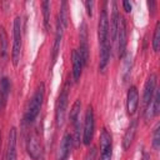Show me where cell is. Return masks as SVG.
<instances>
[{
    "mask_svg": "<svg viewBox=\"0 0 160 160\" xmlns=\"http://www.w3.org/2000/svg\"><path fill=\"white\" fill-rule=\"evenodd\" d=\"M44 92H45V89H44V84L41 82V84H39L36 91L34 92V95L30 100V104L28 106V110L25 112L24 119L28 124H31L36 119V116L39 115L40 109L42 106V101H44Z\"/></svg>",
    "mask_w": 160,
    "mask_h": 160,
    "instance_id": "cell-1",
    "label": "cell"
},
{
    "mask_svg": "<svg viewBox=\"0 0 160 160\" xmlns=\"http://www.w3.org/2000/svg\"><path fill=\"white\" fill-rule=\"evenodd\" d=\"M12 51H11V58H12V65L18 66L20 61V55H21V19L20 16H16L14 20V28H12Z\"/></svg>",
    "mask_w": 160,
    "mask_h": 160,
    "instance_id": "cell-2",
    "label": "cell"
},
{
    "mask_svg": "<svg viewBox=\"0 0 160 160\" xmlns=\"http://www.w3.org/2000/svg\"><path fill=\"white\" fill-rule=\"evenodd\" d=\"M68 100H69V89H68V85H65V88L61 90V92L58 96L56 106H55V121L59 128L64 124V120H65Z\"/></svg>",
    "mask_w": 160,
    "mask_h": 160,
    "instance_id": "cell-3",
    "label": "cell"
},
{
    "mask_svg": "<svg viewBox=\"0 0 160 160\" xmlns=\"http://www.w3.org/2000/svg\"><path fill=\"white\" fill-rule=\"evenodd\" d=\"M98 39H99V46L110 45L109 42V18L106 8L104 6L100 16H99V24H98Z\"/></svg>",
    "mask_w": 160,
    "mask_h": 160,
    "instance_id": "cell-4",
    "label": "cell"
},
{
    "mask_svg": "<svg viewBox=\"0 0 160 160\" xmlns=\"http://www.w3.org/2000/svg\"><path fill=\"white\" fill-rule=\"evenodd\" d=\"M95 129V121H94V110L91 105H88L85 111V120H84V130H82V142L84 145H89L91 142L92 135Z\"/></svg>",
    "mask_w": 160,
    "mask_h": 160,
    "instance_id": "cell-5",
    "label": "cell"
},
{
    "mask_svg": "<svg viewBox=\"0 0 160 160\" xmlns=\"http://www.w3.org/2000/svg\"><path fill=\"white\" fill-rule=\"evenodd\" d=\"M82 64L86 65L89 61V41H88V26L85 21H81L79 28V50Z\"/></svg>",
    "mask_w": 160,
    "mask_h": 160,
    "instance_id": "cell-6",
    "label": "cell"
},
{
    "mask_svg": "<svg viewBox=\"0 0 160 160\" xmlns=\"http://www.w3.org/2000/svg\"><path fill=\"white\" fill-rule=\"evenodd\" d=\"M112 158V140L106 129L100 132V158L99 160H111Z\"/></svg>",
    "mask_w": 160,
    "mask_h": 160,
    "instance_id": "cell-7",
    "label": "cell"
},
{
    "mask_svg": "<svg viewBox=\"0 0 160 160\" xmlns=\"http://www.w3.org/2000/svg\"><path fill=\"white\" fill-rule=\"evenodd\" d=\"M128 36H126V22L122 16H119V25H118V32H116V40H118V55L121 59L126 50L128 44Z\"/></svg>",
    "mask_w": 160,
    "mask_h": 160,
    "instance_id": "cell-8",
    "label": "cell"
},
{
    "mask_svg": "<svg viewBox=\"0 0 160 160\" xmlns=\"http://www.w3.org/2000/svg\"><path fill=\"white\" fill-rule=\"evenodd\" d=\"M156 74H150V76L148 78L145 86H144V94H142V105L144 109H146L148 105H150L151 99L154 96L155 89H156Z\"/></svg>",
    "mask_w": 160,
    "mask_h": 160,
    "instance_id": "cell-9",
    "label": "cell"
},
{
    "mask_svg": "<svg viewBox=\"0 0 160 160\" xmlns=\"http://www.w3.org/2000/svg\"><path fill=\"white\" fill-rule=\"evenodd\" d=\"M72 142H74L72 136L69 132L64 134L61 142L59 145L58 152H56V160H68L70 151H71V148H72Z\"/></svg>",
    "mask_w": 160,
    "mask_h": 160,
    "instance_id": "cell-10",
    "label": "cell"
},
{
    "mask_svg": "<svg viewBox=\"0 0 160 160\" xmlns=\"http://www.w3.org/2000/svg\"><path fill=\"white\" fill-rule=\"evenodd\" d=\"M139 105V92L138 89L135 86H130L128 90V95H126V109H128V114L132 115L135 114L136 109Z\"/></svg>",
    "mask_w": 160,
    "mask_h": 160,
    "instance_id": "cell-11",
    "label": "cell"
},
{
    "mask_svg": "<svg viewBox=\"0 0 160 160\" xmlns=\"http://www.w3.org/2000/svg\"><path fill=\"white\" fill-rule=\"evenodd\" d=\"M136 130H138V120L134 119L130 121V124H129V126L124 134V138H122V149L124 150H128L131 146L134 138L136 135Z\"/></svg>",
    "mask_w": 160,
    "mask_h": 160,
    "instance_id": "cell-12",
    "label": "cell"
},
{
    "mask_svg": "<svg viewBox=\"0 0 160 160\" xmlns=\"http://www.w3.org/2000/svg\"><path fill=\"white\" fill-rule=\"evenodd\" d=\"M26 149H28V154L30 155V158L32 160H39V158L41 155V146H40V141L36 135L29 136Z\"/></svg>",
    "mask_w": 160,
    "mask_h": 160,
    "instance_id": "cell-13",
    "label": "cell"
},
{
    "mask_svg": "<svg viewBox=\"0 0 160 160\" xmlns=\"http://www.w3.org/2000/svg\"><path fill=\"white\" fill-rule=\"evenodd\" d=\"M119 12H118V6L116 2L112 1V14L109 21V36H110V41L114 42L116 41V32H118V25H119Z\"/></svg>",
    "mask_w": 160,
    "mask_h": 160,
    "instance_id": "cell-14",
    "label": "cell"
},
{
    "mask_svg": "<svg viewBox=\"0 0 160 160\" xmlns=\"http://www.w3.org/2000/svg\"><path fill=\"white\" fill-rule=\"evenodd\" d=\"M71 62H72V79H74L75 82H78L80 76H81L84 64H82L81 56H80V54L78 52L76 49H74L72 52H71Z\"/></svg>",
    "mask_w": 160,
    "mask_h": 160,
    "instance_id": "cell-15",
    "label": "cell"
},
{
    "mask_svg": "<svg viewBox=\"0 0 160 160\" xmlns=\"http://www.w3.org/2000/svg\"><path fill=\"white\" fill-rule=\"evenodd\" d=\"M6 160H16V129L11 128L8 134Z\"/></svg>",
    "mask_w": 160,
    "mask_h": 160,
    "instance_id": "cell-16",
    "label": "cell"
},
{
    "mask_svg": "<svg viewBox=\"0 0 160 160\" xmlns=\"http://www.w3.org/2000/svg\"><path fill=\"white\" fill-rule=\"evenodd\" d=\"M64 30H65V26L60 22V20L58 19L56 20V31H55V41H54V46H52V60L55 61L56 60V56H58V52L60 50V44H61V39H62V35H64Z\"/></svg>",
    "mask_w": 160,
    "mask_h": 160,
    "instance_id": "cell-17",
    "label": "cell"
},
{
    "mask_svg": "<svg viewBox=\"0 0 160 160\" xmlns=\"http://www.w3.org/2000/svg\"><path fill=\"white\" fill-rule=\"evenodd\" d=\"M9 92H10V81L8 78H2L0 80V99H1V105L4 106L6 100H8V96H9Z\"/></svg>",
    "mask_w": 160,
    "mask_h": 160,
    "instance_id": "cell-18",
    "label": "cell"
},
{
    "mask_svg": "<svg viewBox=\"0 0 160 160\" xmlns=\"http://www.w3.org/2000/svg\"><path fill=\"white\" fill-rule=\"evenodd\" d=\"M80 108H81V101L80 99L75 100L71 110H70V122L75 125L78 121H80Z\"/></svg>",
    "mask_w": 160,
    "mask_h": 160,
    "instance_id": "cell-19",
    "label": "cell"
},
{
    "mask_svg": "<svg viewBox=\"0 0 160 160\" xmlns=\"http://www.w3.org/2000/svg\"><path fill=\"white\" fill-rule=\"evenodd\" d=\"M8 54V35L2 26H0V55L6 58Z\"/></svg>",
    "mask_w": 160,
    "mask_h": 160,
    "instance_id": "cell-20",
    "label": "cell"
},
{
    "mask_svg": "<svg viewBox=\"0 0 160 160\" xmlns=\"http://www.w3.org/2000/svg\"><path fill=\"white\" fill-rule=\"evenodd\" d=\"M58 19L60 20V22L65 26H68V20H69V15H68V2L66 1H62L61 5H60V10H59V14H58Z\"/></svg>",
    "mask_w": 160,
    "mask_h": 160,
    "instance_id": "cell-21",
    "label": "cell"
},
{
    "mask_svg": "<svg viewBox=\"0 0 160 160\" xmlns=\"http://www.w3.org/2000/svg\"><path fill=\"white\" fill-rule=\"evenodd\" d=\"M42 16H44V26L45 30L50 29V1H42Z\"/></svg>",
    "mask_w": 160,
    "mask_h": 160,
    "instance_id": "cell-22",
    "label": "cell"
},
{
    "mask_svg": "<svg viewBox=\"0 0 160 160\" xmlns=\"http://www.w3.org/2000/svg\"><path fill=\"white\" fill-rule=\"evenodd\" d=\"M160 48V21L156 22L155 31H154V38H152V49L154 51H158Z\"/></svg>",
    "mask_w": 160,
    "mask_h": 160,
    "instance_id": "cell-23",
    "label": "cell"
},
{
    "mask_svg": "<svg viewBox=\"0 0 160 160\" xmlns=\"http://www.w3.org/2000/svg\"><path fill=\"white\" fill-rule=\"evenodd\" d=\"M152 148L155 150H159L160 149V124H158L154 129V132H152Z\"/></svg>",
    "mask_w": 160,
    "mask_h": 160,
    "instance_id": "cell-24",
    "label": "cell"
},
{
    "mask_svg": "<svg viewBox=\"0 0 160 160\" xmlns=\"http://www.w3.org/2000/svg\"><path fill=\"white\" fill-rule=\"evenodd\" d=\"M130 69H131V59H130V55H128L125 59V65H124V80L128 79L130 74Z\"/></svg>",
    "mask_w": 160,
    "mask_h": 160,
    "instance_id": "cell-25",
    "label": "cell"
},
{
    "mask_svg": "<svg viewBox=\"0 0 160 160\" xmlns=\"http://www.w3.org/2000/svg\"><path fill=\"white\" fill-rule=\"evenodd\" d=\"M84 160H96V149H95V148H91V149L86 152Z\"/></svg>",
    "mask_w": 160,
    "mask_h": 160,
    "instance_id": "cell-26",
    "label": "cell"
},
{
    "mask_svg": "<svg viewBox=\"0 0 160 160\" xmlns=\"http://www.w3.org/2000/svg\"><path fill=\"white\" fill-rule=\"evenodd\" d=\"M84 5H85V8H86L88 15L91 18V16H92V6H94V2H92V1H85Z\"/></svg>",
    "mask_w": 160,
    "mask_h": 160,
    "instance_id": "cell-27",
    "label": "cell"
},
{
    "mask_svg": "<svg viewBox=\"0 0 160 160\" xmlns=\"http://www.w3.org/2000/svg\"><path fill=\"white\" fill-rule=\"evenodd\" d=\"M155 5H156V2H155V1H152V0L148 1V6H149V10H151V15H154V11H155Z\"/></svg>",
    "mask_w": 160,
    "mask_h": 160,
    "instance_id": "cell-28",
    "label": "cell"
},
{
    "mask_svg": "<svg viewBox=\"0 0 160 160\" xmlns=\"http://www.w3.org/2000/svg\"><path fill=\"white\" fill-rule=\"evenodd\" d=\"M122 6H124V10L126 12H130L131 11V4L129 1H122Z\"/></svg>",
    "mask_w": 160,
    "mask_h": 160,
    "instance_id": "cell-29",
    "label": "cell"
},
{
    "mask_svg": "<svg viewBox=\"0 0 160 160\" xmlns=\"http://www.w3.org/2000/svg\"><path fill=\"white\" fill-rule=\"evenodd\" d=\"M140 160H150V155L148 154V152H144L142 154V156H141V159Z\"/></svg>",
    "mask_w": 160,
    "mask_h": 160,
    "instance_id": "cell-30",
    "label": "cell"
}]
</instances>
